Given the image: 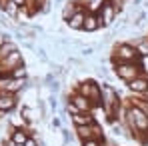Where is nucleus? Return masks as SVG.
Masks as SVG:
<instances>
[{
    "mask_svg": "<svg viewBox=\"0 0 148 146\" xmlns=\"http://www.w3.org/2000/svg\"><path fill=\"white\" fill-rule=\"evenodd\" d=\"M124 120L128 122V126H130L132 132H138V134L148 132V114L140 106H130Z\"/></svg>",
    "mask_w": 148,
    "mask_h": 146,
    "instance_id": "f257e3e1",
    "label": "nucleus"
},
{
    "mask_svg": "<svg viewBox=\"0 0 148 146\" xmlns=\"http://www.w3.org/2000/svg\"><path fill=\"white\" fill-rule=\"evenodd\" d=\"M100 90H102V106H104L106 114L112 116L114 110H118V102H120V100H118V92H116L110 84H102Z\"/></svg>",
    "mask_w": 148,
    "mask_h": 146,
    "instance_id": "f03ea898",
    "label": "nucleus"
},
{
    "mask_svg": "<svg viewBox=\"0 0 148 146\" xmlns=\"http://www.w3.org/2000/svg\"><path fill=\"white\" fill-rule=\"evenodd\" d=\"M76 92H80L82 96H86L94 106H100V104H102V90H100L98 84L92 82V80H84V82H80V86H78Z\"/></svg>",
    "mask_w": 148,
    "mask_h": 146,
    "instance_id": "7ed1b4c3",
    "label": "nucleus"
},
{
    "mask_svg": "<svg viewBox=\"0 0 148 146\" xmlns=\"http://www.w3.org/2000/svg\"><path fill=\"white\" fill-rule=\"evenodd\" d=\"M114 74L124 80V82H132L134 78L140 76V64H134V62H118L114 66Z\"/></svg>",
    "mask_w": 148,
    "mask_h": 146,
    "instance_id": "20e7f679",
    "label": "nucleus"
},
{
    "mask_svg": "<svg viewBox=\"0 0 148 146\" xmlns=\"http://www.w3.org/2000/svg\"><path fill=\"white\" fill-rule=\"evenodd\" d=\"M114 58L118 60V62H134V64H138V52L134 48V44H128V42H124V44H118L116 48H114ZM116 62V64H118Z\"/></svg>",
    "mask_w": 148,
    "mask_h": 146,
    "instance_id": "39448f33",
    "label": "nucleus"
},
{
    "mask_svg": "<svg viewBox=\"0 0 148 146\" xmlns=\"http://www.w3.org/2000/svg\"><path fill=\"white\" fill-rule=\"evenodd\" d=\"M96 16H98L100 20V26H110L114 20H116V16H118V10L108 2V0H104L102 4H100L98 12H96Z\"/></svg>",
    "mask_w": 148,
    "mask_h": 146,
    "instance_id": "423d86ee",
    "label": "nucleus"
},
{
    "mask_svg": "<svg viewBox=\"0 0 148 146\" xmlns=\"http://www.w3.org/2000/svg\"><path fill=\"white\" fill-rule=\"evenodd\" d=\"M22 64H24V58H22L20 50H14V52L8 54L4 60H0V74H6V76H8L14 68H18V66H22Z\"/></svg>",
    "mask_w": 148,
    "mask_h": 146,
    "instance_id": "0eeeda50",
    "label": "nucleus"
},
{
    "mask_svg": "<svg viewBox=\"0 0 148 146\" xmlns=\"http://www.w3.org/2000/svg\"><path fill=\"white\" fill-rule=\"evenodd\" d=\"M70 104H72L80 114H92V110H94V104L86 96H82L80 92H74L72 96H70Z\"/></svg>",
    "mask_w": 148,
    "mask_h": 146,
    "instance_id": "6e6552de",
    "label": "nucleus"
},
{
    "mask_svg": "<svg viewBox=\"0 0 148 146\" xmlns=\"http://www.w3.org/2000/svg\"><path fill=\"white\" fill-rule=\"evenodd\" d=\"M14 108H16V96L0 90V112H10Z\"/></svg>",
    "mask_w": 148,
    "mask_h": 146,
    "instance_id": "1a4fd4ad",
    "label": "nucleus"
},
{
    "mask_svg": "<svg viewBox=\"0 0 148 146\" xmlns=\"http://www.w3.org/2000/svg\"><path fill=\"white\" fill-rule=\"evenodd\" d=\"M128 88L136 94H146L148 92V76H138L132 82H128Z\"/></svg>",
    "mask_w": 148,
    "mask_h": 146,
    "instance_id": "9d476101",
    "label": "nucleus"
},
{
    "mask_svg": "<svg viewBox=\"0 0 148 146\" xmlns=\"http://www.w3.org/2000/svg\"><path fill=\"white\" fill-rule=\"evenodd\" d=\"M30 138H32V134L26 128H14L10 134V142H14V144H26Z\"/></svg>",
    "mask_w": 148,
    "mask_h": 146,
    "instance_id": "9b49d317",
    "label": "nucleus"
},
{
    "mask_svg": "<svg viewBox=\"0 0 148 146\" xmlns=\"http://www.w3.org/2000/svg\"><path fill=\"white\" fill-rule=\"evenodd\" d=\"M84 22H86V12L80 8L72 18L68 20V26H70L72 30H84Z\"/></svg>",
    "mask_w": 148,
    "mask_h": 146,
    "instance_id": "f8f14e48",
    "label": "nucleus"
},
{
    "mask_svg": "<svg viewBox=\"0 0 148 146\" xmlns=\"http://www.w3.org/2000/svg\"><path fill=\"white\" fill-rule=\"evenodd\" d=\"M70 122H72L74 126H92L96 122V118L92 114H72Z\"/></svg>",
    "mask_w": 148,
    "mask_h": 146,
    "instance_id": "ddd939ff",
    "label": "nucleus"
},
{
    "mask_svg": "<svg viewBox=\"0 0 148 146\" xmlns=\"http://www.w3.org/2000/svg\"><path fill=\"white\" fill-rule=\"evenodd\" d=\"M100 28V20L96 16V12H86V22H84V30L86 32H94Z\"/></svg>",
    "mask_w": 148,
    "mask_h": 146,
    "instance_id": "4468645a",
    "label": "nucleus"
},
{
    "mask_svg": "<svg viewBox=\"0 0 148 146\" xmlns=\"http://www.w3.org/2000/svg\"><path fill=\"white\" fill-rule=\"evenodd\" d=\"M78 10H80V8H78V2H76V0L66 2V4H64V8H62V16H64V20H70Z\"/></svg>",
    "mask_w": 148,
    "mask_h": 146,
    "instance_id": "2eb2a0df",
    "label": "nucleus"
},
{
    "mask_svg": "<svg viewBox=\"0 0 148 146\" xmlns=\"http://www.w3.org/2000/svg\"><path fill=\"white\" fill-rule=\"evenodd\" d=\"M134 48H136V52H138V56L148 58V38H140V40L134 44Z\"/></svg>",
    "mask_w": 148,
    "mask_h": 146,
    "instance_id": "dca6fc26",
    "label": "nucleus"
},
{
    "mask_svg": "<svg viewBox=\"0 0 148 146\" xmlns=\"http://www.w3.org/2000/svg\"><path fill=\"white\" fill-rule=\"evenodd\" d=\"M12 80H26V76H28V72H26V66L22 64V66H18V68H14L12 72L8 74Z\"/></svg>",
    "mask_w": 148,
    "mask_h": 146,
    "instance_id": "f3484780",
    "label": "nucleus"
},
{
    "mask_svg": "<svg viewBox=\"0 0 148 146\" xmlns=\"http://www.w3.org/2000/svg\"><path fill=\"white\" fill-rule=\"evenodd\" d=\"M82 146H102V144H100V140L92 138V140H84V142H82Z\"/></svg>",
    "mask_w": 148,
    "mask_h": 146,
    "instance_id": "a211bd4d",
    "label": "nucleus"
},
{
    "mask_svg": "<svg viewBox=\"0 0 148 146\" xmlns=\"http://www.w3.org/2000/svg\"><path fill=\"white\" fill-rule=\"evenodd\" d=\"M12 2H14V4H16L18 8H24V6H26V2H28V0H12Z\"/></svg>",
    "mask_w": 148,
    "mask_h": 146,
    "instance_id": "6ab92c4d",
    "label": "nucleus"
},
{
    "mask_svg": "<svg viewBox=\"0 0 148 146\" xmlns=\"http://www.w3.org/2000/svg\"><path fill=\"white\" fill-rule=\"evenodd\" d=\"M26 146H40V144H38V140H36V138L32 136V138H30V140L26 142Z\"/></svg>",
    "mask_w": 148,
    "mask_h": 146,
    "instance_id": "aec40b11",
    "label": "nucleus"
},
{
    "mask_svg": "<svg viewBox=\"0 0 148 146\" xmlns=\"http://www.w3.org/2000/svg\"><path fill=\"white\" fill-rule=\"evenodd\" d=\"M34 2H36L38 8H40V6H46V0H34Z\"/></svg>",
    "mask_w": 148,
    "mask_h": 146,
    "instance_id": "412c9836",
    "label": "nucleus"
},
{
    "mask_svg": "<svg viewBox=\"0 0 148 146\" xmlns=\"http://www.w3.org/2000/svg\"><path fill=\"white\" fill-rule=\"evenodd\" d=\"M2 146H16L14 142H8V144H2Z\"/></svg>",
    "mask_w": 148,
    "mask_h": 146,
    "instance_id": "4be33fe9",
    "label": "nucleus"
},
{
    "mask_svg": "<svg viewBox=\"0 0 148 146\" xmlns=\"http://www.w3.org/2000/svg\"><path fill=\"white\" fill-rule=\"evenodd\" d=\"M16 146H26V144H16Z\"/></svg>",
    "mask_w": 148,
    "mask_h": 146,
    "instance_id": "5701e85b",
    "label": "nucleus"
}]
</instances>
